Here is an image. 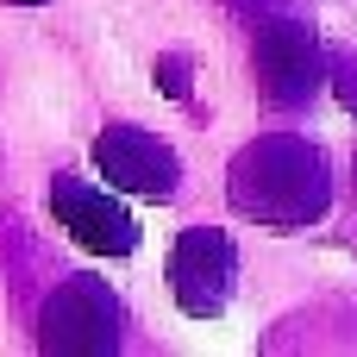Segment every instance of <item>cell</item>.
Masks as SVG:
<instances>
[{"label":"cell","instance_id":"obj_6","mask_svg":"<svg viewBox=\"0 0 357 357\" xmlns=\"http://www.w3.org/2000/svg\"><path fill=\"white\" fill-rule=\"evenodd\" d=\"M50 213H56V226H63L82 251H94V257H132V251H138V220L126 213L119 188H107V182L56 176V182H50Z\"/></svg>","mask_w":357,"mask_h":357},{"label":"cell","instance_id":"obj_2","mask_svg":"<svg viewBox=\"0 0 357 357\" xmlns=\"http://www.w3.org/2000/svg\"><path fill=\"white\" fill-rule=\"evenodd\" d=\"M119 326H126L119 295L100 276H69L50 289V301L38 314V345L63 357H100V351H119Z\"/></svg>","mask_w":357,"mask_h":357},{"label":"cell","instance_id":"obj_1","mask_svg":"<svg viewBox=\"0 0 357 357\" xmlns=\"http://www.w3.org/2000/svg\"><path fill=\"white\" fill-rule=\"evenodd\" d=\"M226 207L264 232H307L333 213V163L301 132H257L226 163Z\"/></svg>","mask_w":357,"mask_h":357},{"label":"cell","instance_id":"obj_3","mask_svg":"<svg viewBox=\"0 0 357 357\" xmlns=\"http://www.w3.org/2000/svg\"><path fill=\"white\" fill-rule=\"evenodd\" d=\"M251 63H257V94L282 113L307 107L326 82V50L307 19H264L251 38Z\"/></svg>","mask_w":357,"mask_h":357},{"label":"cell","instance_id":"obj_5","mask_svg":"<svg viewBox=\"0 0 357 357\" xmlns=\"http://www.w3.org/2000/svg\"><path fill=\"white\" fill-rule=\"evenodd\" d=\"M88 163H94V176H100L107 188L138 195V201H176V188H182L176 151H169L157 132H144V126H107V132L88 144Z\"/></svg>","mask_w":357,"mask_h":357},{"label":"cell","instance_id":"obj_4","mask_svg":"<svg viewBox=\"0 0 357 357\" xmlns=\"http://www.w3.org/2000/svg\"><path fill=\"white\" fill-rule=\"evenodd\" d=\"M238 289V245L220 226H188L169 245V295L188 320H220Z\"/></svg>","mask_w":357,"mask_h":357}]
</instances>
